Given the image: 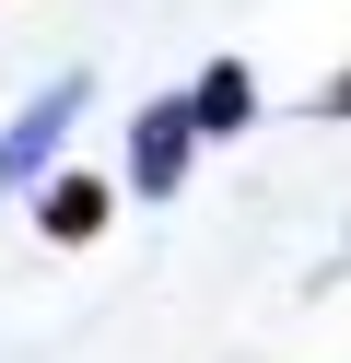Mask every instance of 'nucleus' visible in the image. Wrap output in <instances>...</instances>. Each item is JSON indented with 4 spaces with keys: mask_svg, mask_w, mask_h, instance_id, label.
Returning a JSON list of instances; mask_svg holds the SVG:
<instances>
[{
    "mask_svg": "<svg viewBox=\"0 0 351 363\" xmlns=\"http://www.w3.org/2000/svg\"><path fill=\"white\" fill-rule=\"evenodd\" d=\"M70 118H82V82H47V94L23 106L12 129H0V199H12V188H35V176H47V152L70 141Z\"/></svg>",
    "mask_w": 351,
    "mask_h": 363,
    "instance_id": "1",
    "label": "nucleus"
},
{
    "mask_svg": "<svg viewBox=\"0 0 351 363\" xmlns=\"http://www.w3.org/2000/svg\"><path fill=\"white\" fill-rule=\"evenodd\" d=\"M187 141H199V106H187V94L140 106V129H129V188H140V199H164V188L187 176Z\"/></svg>",
    "mask_w": 351,
    "mask_h": 363,
    "instance_id": "2",
    "label": "nucleus"
},
{
    "mask_svg": "<svg viewBox=\"0 0 351 363\" xmlns=\"http://www.w3.org/2000/svg\"><path fill=\"white\" fill-rule=\"evenodd\" d=\"M187 106H199V129H246V118H257V82H246V59H211Z\"/></svg>",
    "mask_w": 351,
    "mask_h": 363,
    "instance_id": "3",
    "label": "nucleus"
},
{
    "mask_svg": "<svg viewBox=\"0 0 351 363\" xmlns=\"http://www.w3.org/2000/svg\"><path fill=\"white\" fill-rule=\"evenodd\" d=\"M47 235H59V246L106 235V176H59V188H47Z\"/></svg>",
    "mask_w": 351,
    "mask_h": 363,
    "instance_id": "4",
    "label": "nucleus"
},
{
    "mask_svg": "<svg viewBox=\"0 0 351 363\" xmlns=\"http://www.w3.org/2000/svg\"><path fill=\"white\" fill-rule=\"evenodd\" d=\"M316 118H351V71H340V82H316Z\"/></svg>",
    "mask_w": 351,
    "mask_h": 363,
    "instance_id": "5",
    "label": "nucleus"
}]
</instances>
